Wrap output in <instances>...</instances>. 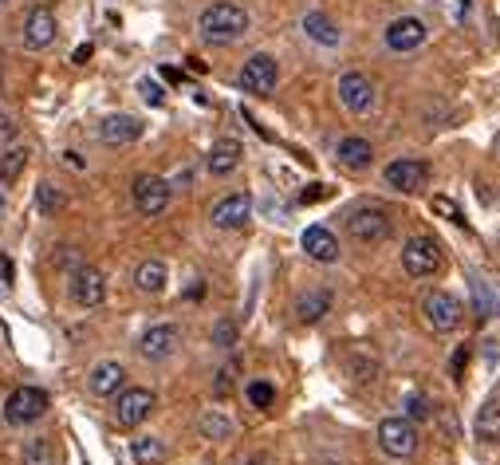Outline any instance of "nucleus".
Returning <instances> with one entry per match:
<instances>
[{"label":"nucleus","mask_w":500,"mask_h":465,"mask_svg":"<svg viewBox=\"0 0 500 465\" xmlns=\"http://www.w3.org/2000/svg\"><path fill=\"white\" fill-rule=\"evenodd\" d=\"M130 453H134L138 465H162L166 461V442L162 438H134L130 442Z\"/></svg>","instance_id":"26"},{"label":"nucleus","mask_w":500,"mask_h":465,"mask_svg":"<svg viewBox=\"0 0 500 465\" xmlns=\"http://www.w3.org/2000/svg\"><path fill=\"white\" fill-rule=\"evenodd\" d=\"M178 343H181V331L173 328V323H154L150 331H143L138 351H143L146 359H170V355L178 351Z\"/></svg>","instance_id":"14"},{"label":"nucleus","mask_w":500,"mask_h":465,"mask_svg":"<svg viewBox=\"0 0 500 465\" xmlns=\"http://www.w3.org/2000/svg\"><path fill=\"white\" fill-rule=\"evenodd\" d=\"M213 343H217V348H233V343H236V323L233 320L217 323V328H213Z\"/></svg>","instance_id":"31"},{"label":"nucleus","mask_w":500,"mask_h":465,"mask_svg":"<svg viewBox=\"0 0 500 465\" xmlns=\"http://www.w3.org/2000/svg\"><path fill=\"white\" fill-rule=\"evenodd\" d=\"M319 198H328V186H311L308 193H303V201H319Z\"/></svg>","instance_id":"38"},{"label":"nucleus","mask_w":500,"mask_h":465,"mask_svg":"<svg viewBox=\"0 0 500 465\" xmlns=\"http://www.w3.org/2000/svg\"><path fill=\"white\" fill-rule=\"evenodd\" d=\"M143 91H146V99H150V103H162V95H158V88H154V83H146Z\"/></svg>","instance_id":"40"},{"label":"nucleus","mask_w":500,"mask_h":465,"mask_svg":"<svg viewBox=\"0 0 500 465\" xmlns=\"http://www.w3.org/2000/svg\"><path fill=\"white\" fill-rule=\"evenodd\" d=\"M477 438L488 442V446H496L500 442V398L481 406V414H477Z\"/></svg>","instance_id":"25"},{"label":"nucleus","mask_w":500,"mask_h":465,"mask_svg":"<svg viewBox=\"0 0 500 465\" xmlns=\"http://www.w3.org/2000/svg\"><path fill=\"white\" fill-rule=\"evenodd\" d=\"M426 316H430L433 331H458L461 320H465V308H461L458 296H449V292H433L426 300Z\"/></svg>","instance_id":"12"},{"label":"nucleus","mask_w":500,"mask_h":465,"mask_svg":"<svg viewBox=\"0 0 500 465\" xmlns=\"http://www.w3.org/2000/svg\"><path fill=\"white\" fill-rule=\"evenodd\" d=\"M241 158H245V146L236 143V138H217L205 166H209V174L221 178V174H233V170L241 166Z\"/></svg>","instance_id":"19"},{"label":"nucleus","mask_w":500,"mask_h":465,"mask_svg":"<svg viewBox=\"0 0 500 465\" xmlns=\"http://www.w3.org/2000/svg\"><path fill=\"white\" fill-rule=\"evenodd\" d=\"M426 406H430L426 395H410V398H406V414H410V418H426V414H430Z\"/></svg>","instance_id":"32"},{"label":"nucleus","mask_w":500,"mask_h":465,"mask_svg":"<svg viewBox=\"0 0 500 465\" xmlns=\"http://www.w3.org/2000/svg\"><path fill=\"white\" fill-rule=\"evenodd\" d=\"M276 79H280V68L272 56H253L241 68V88L248 95H272L276 91Z\"/></svg>","instance_id":"11"},{"label":"nucleus","mask_w":500,"mask_h":465,"mask_svg":"<svg viewBox=\"0 0 500 465\" xmlns=\"http://www.w3.org/2000/svg\"><path fill=\"white\" fill-rule=\"evenodd\" d=\"M43 414H48V395H43L40 386H16V391L5 398V418L13 422V426H32V422H40Z\"/></svg>","instance_id":"5"},{"label":"nucleus","mask_w":500,"mask_h":465,"mask_svg":"<svg viewBox=\"0 0 500 465\" xmlns=\"http://www.w3.org/2000/svg\"><path fill=\"white\" fill-rule=\"evenodd\" d=\"M453 5H458V16L465 20V16H469V5H473V0H453Z\"/></svg>","instance_id":"41"},{"label":"nucleus","mask_w":500,"mask_h":465,"mask_svg":"<svg viewBox=\"0 0 500 465\" xmlns=\"http://www.w3.org/2000/svg\"><path fill=\"white\" fill-rule=\"evenodd\" d=\"M248 213H253V198L241 190V193H229V198L217 201L209 221L217 225V229H241V225L248 221Z\"/></svg>","instance_id":"13"},{"label":"nucleus","mask_w":500,"mask_h":465,"mask_svg":"<svg viewBox=\"0 0 500 465\" xmlns=\"http://www.w3.org/2000/svg\"><path fill=\"white\" fill-rule=\"evenodd\" d=\"M71 300L79 308H99L106 300V280L95 265H79L71 273Z\"/></svg>","instance_id":"9"},{"label":"nucleus","mask_w":500,"mask_h":465,"mask_svg":"<svg viewBox=\"0 0 500 465\" xmlns=\"http://www.w3.org/2000/svg\"><path fill=\"white\" fill-rule=\"evenodd\" d=\"M441 265H445V256H441V245L433 241V237H410V241L402 245V268H406L414 280L441 273Z\"/></svg>","instance_id":"2"},{"label":"nucleus","mask_w":500,"mask_h":465,"mask_svg":"<svg viewBox=\"0 0 500 465\" xmlns=\"http://www.w3.org/2000/svg\"><path fill=\"white\" fill-rule=\"evenodd\" d=\"M433 209H438V213H445V218H453V221H458V225H465V218H461V209H458V205H453L449 198H433Z\"/></svg>","instance_id":"33"},{"label":"nucleus","mask_w":500,"mask_h":465,"mask_svg":"<svg viewBox=\"0 0 500 465\" xmlns=\"http://www.w3.org/2000/svg\"><path fill=\"white\" fill-rule=\"evenodd\" d=\"M390 229H394V221H390V213L383 205H358V209H351V218H347V233L363 245L386 241Z\"/></svg>","instance_id":"3"},{"label":"nucleus","mask_w":500,"mask_h":465,"mask_svg":"<svg viewBox=\"0 0 500 465\" xmlns=\"http://www.w3.org/2000/svg\"><path fill=\"white\" fill-rule=\"evenodd\" d=\"M331 312V292L328 288H311V292H303V296L296 300V316L303 323H315V320H323Z\"/></svg>","instance_id":"22"},{"label":"nucleus","mask_w":500,"mask_h":465,"mask_svg":"<svg viewBox=\"0 0 500 465\" xmlns=\"http://www.w3.org/2000/svg\"><path fill=\"white\" fill-rule=\"evenodd\" d=\"M201 434H205V438H213V442H225V438L233 434V422L225 418L221 410H209V414L201 418Z\"/></svg>","instance_id":"29"},{"label":"nucleus","mask_w":500,"mask_h":465,"mask_svg":"<svg viewBox=\"0 0 500 465\" xmlns=\"http://www.w3.org/2000/svg\"><path fill=\"white\" fill-rule=\"evenodd\" d=\"M0 209H5V201H0Z\"/></svg>","instance_id":"42"},{"label":"nucleus","mask_w":500,"mask_h":465,"mask_svg":"<svg viewBox=\"0 0 500 465\" xmlns=\"http://www.w3.org/2000/svg\"><path fill=\"white\" fill-rule=\"evenodd\" d=\"M465 363H469V348H458V355H453V378H461Z\"/></svg>","instance_id":"37"},{"label":"nucleus","mask_w":500,"mask_h":465,"mask_svg":"<svg viewBox=\"0 0 500 465\" xmlns=\"http://www.w3.org/2000/svg\"><path fill=\"white\" fill-rule=\"evenodd\" d=\"M339 162L347 170H366L375 162V146L366 143V138L351 135V138H343V143H339Z\"/></svg>","instance_id":"21"},{"label":"nucleus","mask_w":500,"mask_h":465,"mask_svg":"<svg viewBox=\"0 0 500 465\" xmlns=\"http://www.w3.org/2000/svg\"><path fill=\"white\" fill-rule=\"evenodd\" d=\"M0 83H5V79H0Z\"/></svg>","instance_id":"44"},{"label":"nucleus","mask_w":500,"mask_h":465,"mask_svg":"<svg viewBox=\"0 0 500 465\" xmlns=\"http://www.w3.org/2000/svg\"><path fill=\"white\" fill-rule=\"evenodd\" d=\"M375 99H378V91H375V83L366 79L363 71H347L339 79V103L351 115H366L375 107Z\"/></svg>","instance_id":"10"},{"label":"nucleus","mask_w":500,"mask_h":465,"mask_svg":"<svg viewBox=\"0 0 500 465\" xmlns=\"http://www.w3.org/2000/svg\"><path fill=\"white\" fill-rule=\"evenodd\" d=\"M303 253L319 265H331V261H339V241H335L331 229L311 225V229H303Z\"/></svg>","instance_id":"17"},{"label":"nucleus","mask_w":500,"mask_h":465,"mask_svg":"<svg viewBox=\"0 0 500 465\" xmlns=\"http://www.w3.org/2000/svg\"><path fill=\"white\" fill-rule=\"evenodd\" d=\"M24 465H56V450L48 438H32L24 442Z\"/></svg>","instance_id":"28"},{"label":"nucleus","mask_w":500,"mask_h":465,"mask_svg":"<svg viewBox=\"0 0 500 465\" xmlns=\"http://www.w3.org/2000/svg\"><path fill=\"white\" fill-rule=\"evenodd\" d=\"M378 446L390 458H410L418 450V430L410 426V418H383L378 422Z\"/></svg>","instance_id":"7"},{"label":"nucleus","mask_w":500,"mask_h":465,"mask_svg":"<svg viewBox=\"0 0 500 465\" xmlns=\"http://www.w3.org/2000/svg\"><path fill=\"white\" fill-rule=\"evenodd\" d=\"M130 193H134V209L143 213V218H158V213H166V205L173 198L170 181L158 178V174H138L134 186H130Z\"/></svg>","instance_id":"6"},{"label":"nucleus","mask_w":500,"mask_h":465,"mask_svg":"<svg viewBox=\"0 0 500 465\" xmlns=\"http://www.w3.org/2000/svg\"><path fill=\"white\" fill-rule=\"evenodd\" d=\"M24 166H28V150L24 146H13V150H5L0 154V181H16L20 174H24Z\"/></svg>","instance_id":"27"},{"label":"nucleus","mask_w":500,"mask_h":465,"mask_svg":"<svg viewBox=\"0 0 500 465\" xmlns=\"http://www.w3.org/2000/svg\"><path fill=\"white\" fill-rule=\"evenodd\" d=\"M154 406H158L154 391H146V386H126V391H118V398H115V422L123 430H134L154 414Z\"/></svg>","instance_id":"4"},{"label":"nucleus","mask_w":500,"mask_h":465,"mask_svg":"<svg viewBox=\"0 0 500 465\" xmlns=\"http://www.w3.org/2000/svg\"><path fill=\"white\" fill-rule=\"evenodd\" d=\"M56 205H60V193L51 190L48 181H43V186H40V209H43V213H51V209H56Z\"/></svg>","instance_id":"34"},{"label":"nucleus","mask_w":500,"mask_h":465,"mask_svg":"<svg viewBox=\"0 0 500 465\" xmlns=\"http://www.w3.org/2000/svg\"><path fill=\"white\" fill-rule=\"evenodd\" d=\"M123 378H126L123 363L106 359V363H99V367H95V371H91V378H87V386H91V395H99V398H111V395H118V391H123Z\"/></svg>","instance_id":"20"},{"label":"nucleus","mask_w":500,"mask_h":465,"mask_svg":"<svg viewBox=\"0 0 500 465\" xmlns=\"http://www.w3.org/2000/svg\"><path fill=\"white\" fill-rule=\"evenodd\" d=\"M426 44V24L418 16H402L386 28V48L390 51H414Z\"/></svg>","instance_id":"15"},{"label":"nucleus","mask_w":500,"mask_h":465,"mask_svg":"<svg viewBox=\"0 0 500 465\" xmlns=\"http://www.w3.org/2000/svg\"><path fill=\"white\" fill-rule=\"evenodd\" d=\"M166 280H170V273H166V265H162V261H143V265H138V273H134V284H138V292H146V296L166 292Z\"/></svg>","instance_id":"23"},{"label":"nucleus","mask_w":500,"mask_h":465,"mask_svg":"<svg viewBox=\"0 0 500 465\" xmlns=\"http://www.w3.org/2000/svg\"><path fill=\"white\" fill-rule=\"evenodd\" d=\"M303 32H308L315 44H323V48L339 44V28H335V20L323 16V13H308V16H303Z\"/></svg>","instance_id":"24"},{"label":"nucleus","mask_w":500,"mask_h":465,"mask_svg":"<svg viewBox=\"0 0 500 465\" xmlns=\"http://www.w3.org/2000/svg\"><path fill=\"white\" fill-rule=\"evenodd\" d=\"M87 60H91V44H79L75 48V63H87Z\"/></svg>","instance_id":"39"},{"label":"nucleus","mask_w":500,"mask_h":465,"mask_svg":"<svg viewBox=\"0 0 500 465\" xmlns=\"http://www.w3.org/2000/svg\"><path fill=\"white\" fill-rule=\"evenodd\" d=\"M0 5H5V0H0Z\"/></svg>","instance_id":"43"},{"label":"nucleus","mask_w":500,"mask_h":465,"mask_svg":"<svg viewBox=\"0 0 500 465\" xmlns=\"http://www.w3.org/2000/svg\"><path fill=\"white\" fill-rule=\"evenodd\" d=\"M198 32L209 44H233V40H241L248 32V13L241 5H233V0H217V5L201 13Z\"/></svg>","instance_id":"1"},{"label":"nucleus","mask_w":500,"mask_h":465,"mask_svg":"<svg viewBox=\"0 0 500 465\" xmlns=\"http://www.w3.org/2000/svg\"><path fill=\"white\" fill-rule=\"evenodd\" d=\"M248 403H253L256 410H268L272 403H276V386L264 383V378H256V383L248 386Z\"/></svg>","instance_id":"30"},{"label":"nucleus","mask_w":500,"mask_h":465,"mask_svg":"<svg viewBox=\"0 0 500 465\" xmlns=\"http://www.w3.org/2000/svg\"><path fill=\"white\" fill-rule=\"evenodd\" d=\"M24 44L32 51H43L56 44V16L48 8H32L28 20H24Z\"/></svg>","instance_id":"16"},{"label":"nucleus","mask_w":500,"mask_h":465,"mask_svg":"<svg viewBox=\"0 0 500 465\" xmlns=\"http://www.w3.org/2000/svg\"><path fill=\"white\" fill-rule=\"evenodd\" d=\"M138 135H143V123H138L134 115H106L99 126V138L106 146H126V143H134Z\"/></svg>","instance_id":"18"},{"label":"nucleus","mask_w":500,"mask_h":465,"mask_svg":"<svg viewBox=\"0 0 500 465\" xmlns=\"http://www.w3.org/2000/svg\"><path fill=\"white\" fill-rule=\"evenodd\" d=\"M383 178H386V186L398 193H418V190H426V181H430V166L421 158H398L386 166Z\"/></svg>","instance_id":"8"},{"label":"nucleus","mask_w":500,"mask_h":465,"mask_svg":"<svg viewBox=\"0 0 500 465\" xmlns=\"http://www.w3.org/2000/svg\"><path fill=\"white\" fill-rule=\"evenodd\" d=\"M233 391V367H225L221 375H217V395H229Z\"/></svg>","instance_id":"35"},{"label":"nucleus","mask_w":500,"mask_h":465,"mask_svg":"<svg viewBox=\"0 0 500 465\" xmlns=\"http://www.w3.org/2000/svg\"><path fill=\"white\" fill-rule=\"evenodd\" d=\"M8 138H16V123L0 111V143H8Z\"/></svg>","instance_id":"36"}]
</instances>
